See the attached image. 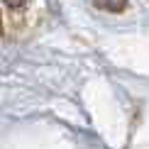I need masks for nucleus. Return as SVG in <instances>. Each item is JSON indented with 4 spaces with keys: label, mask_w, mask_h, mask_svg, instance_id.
Here are the masks:
<instances>
[{
    "label": "nucleus",
    "mask_w": 149,
    "mask_h": 149,
    "mask_svg": "<svg viewBox=\"0 0 149 149\" xmlns=\"http://www.w3.org/2000/svg\"><path fill=\"white\" fill-rule=\"evenodd\" d=\"M93 5L105 12H122L127 8V0H93Z\"/></svg>",
    "instance_id": "obj_1"
},
{
    "label": "nucleus",
    "mask_w": 149,
    "mask_h": 149,
    "mask_svg": "<svg viewBox=\"0 0 149 149\" xmlns=\"http://www.w3.org/2000/svg\"><path fill=\"white\" fill-rule=\"evenodd\" d=\"M5 5H8V8H22L24 3H27V0H3Z\"/></svg>",
    "instance_id": "obj_2"
}]
</instances>
